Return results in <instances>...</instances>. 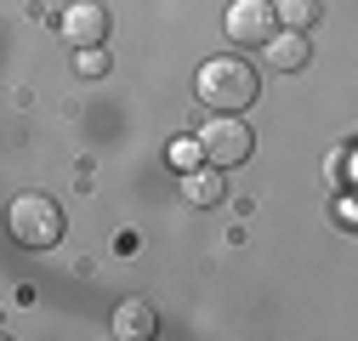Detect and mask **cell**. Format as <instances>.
Segmentation results:
<instances>
[{
  "label": "cell",
  "mask_w": 358,
  "mask_h": 341,
  "mask_svg": "<svg viewBox=\"0 0 358 341\" xmlns=\"http://www.w3.org/2000/svg\"><path fill=\"white\" fill-rule=\"evenodd\" d=\"M199 103L210 114H239L256 103V68L245 57H210L199 68Z\"/></svg>",
  "instance_id": "1"
},
{
  "label": "cell",
  "mask_w": 358,
  "mask_h": 341,
  "mask_svg": "<svg viewBox=\"0 0 358 341\" xmlns=\"http://www.w3.org/2000/svg\"><path fill=\"white\" fill-rule=\"evenodd\" d=\"M6 233L23 245V250H52L63 239V210L52 194H17L6 205Z\"/></svg>",
  "instance_id": "2"
},
{
  "label": "cell",
  "mask_w": 358,
  "mask_h": 341,
  "mask_svg": "<svg viewBox=\"0 0 358 341\" xmlns=\"http://www.w3.org/2000/svg\"><path fill=\"white\" fill-rule=\"evenodd\" d=\"M199 137V154L210 159V165H245L250 159V148H256V137H250V125L239 119V114H210L205 119V131H194Z\"/></svg>",
  "instance_id": "3"
},
{
  "label": "cell",
  "mask_w": 358,
  "mask_h": 341,
  "mask_svg": "<svg viewBox=\"0 0 358 341\" xmlns=\"http://www.w3.org/2000/svg\"><path fill=\"white\" fill-rule=\"evenodd\" d=\"M222 23H228V40H234V46H262V40L279 29V23H273V0H234Z\"/></svg>",
  "instance_id": "4"
},
{
  "label": "cell",
  "mask_w": 358,
  "mask_h": 341,
  "mask_svg": "<svg viewBox=\"0 0 358 341\" xmlns=\"http://www.w3.org/2000/svg\"><path fill=\"white\" fill-rule=\"evenodd\" d=\"M108 6H103V0H74V6L63 12V40H69V46L80 52V46H103V40H108Z\"/></svg>",
  "instance_id": "5"
},
{
  "label": "cell",
  "mask_w": 358,
  "mask_h": 341,
  "mask_svg": "<svg viewBox=\"0 0 358 341\" xmlns=\"http://www.w3.org/2000/svg\"><path fill=\"white\" fill-rule=\"evenodd\" d=\"M182 194H188L194 210L222 205V194H228V177H222V165H194V170H182Z\"/></svg>",
  "instance_id": "6"
},
{
  "label": "cell",
  "mask_w": 358,
  "mask_h": 341,
  "mask_svg": "<svg viewBox=\"0 0 358 341\" xmlns=\"http://www.w3.org/2000/svg\"><path fill=\"white\" fill-rule=\"evenodd\" d=\"M262 46H267V63H273V68H285V74H296L301 63H307V34H296V29H273V34H267L262 40Z\"/></svg>",
  "instance_id": "7"
},
{
  "label": "cell",
  "mask_w": 358,
  "mask_h": 341,
  "mask_svg": "<svg viewBox=\"0 0 358 341\" xmlns=\"http://www.w3.org/2000/svg\"><path fill=\"white\" fill-rule=\"evenodd\" d=\"M114 335H120V341H148V335H154V307L137 302V296L120 302V307H114Z\"/></svg>",
  "instance_id": "8"
},
{
  "label": "cell",
  "mask_w": 358,
  "mask_h": 341,
  "mask_svg": "<svg viewBox=\"0 0 358 341\" xmlns=\"http://www.w3.org/2000/svg\"><path fill=\"white\" fill-rule=\"evenodd\" d=\"M273 23H279V29L307 34L313 23H319V0H273Z\"/></svg>",
  "instance_id": "9"
},
{
  "label": "cell",
  "mask_w": 358,
  "mask_h": 341,
  "mask_svg": "<svg viewBox=\"0 0 358 341\" xmlns=\"http://www.w3.org/2000/svg\"><path fill=\"white\" fill-rule=\"evenodd\" d=\"M165 165L182 177V170H194V165H205V154H199V137H176L171 148H165Z\"/></svg>",
  "instance_id": "10"
},
{
  "label": "cell",
  "mask_w": 358,
  "mask_h": 341,
  "mask_svg": "<svg viewBox=\"0 0 358 341\" xmlns=\"http://www.w3.org/2000/svg\"><path fill=\"white\" fill-rule=\"evenodd\" d=\"M74 74H85V80H103V74H108V57H103V46H80V57H74Z\"/></svg>",
  "instance_id": "11"
}]
</instances>
